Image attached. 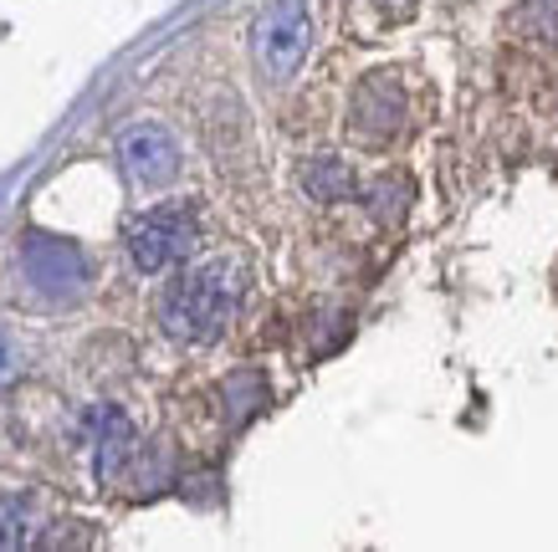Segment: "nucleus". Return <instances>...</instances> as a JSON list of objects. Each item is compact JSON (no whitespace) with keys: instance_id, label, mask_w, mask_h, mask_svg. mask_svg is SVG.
<instances>
[{"instance_id":"f257e3e1","label":"nucleus","mask_w":558,"mask_h":552,"mask_svg":"<svg viewBox=\"0 0 558 552\" xmlns=\"http://www.w3.org/2000/svg\"><path fill=\"white\" fill-rule=\"evenodd\" d=\"M236 302L241 282L226 261L190 271L165 302V333L180 338V343H216L226 333V322L236 318Z\"/></svg>"},{"instance_id":"f03ea898","label":"nucleus","mask_w":558,"mask_h":552,"mask_svg":"<svg viewBox=\"0 0 558 552\" xmlns=\"http://www.w3.org/2000/svg\"><path fill=\"white\" fill-rule=\"evenodd\" d=\"M195 241H201L195 205H159L129 225V256L138 271H165L174 261H185L195 252Z\"/></svg>"},{"instance_id":"7ed1b4c3","label":"nucleus","mask_w":558,"mask_h":552,"mask_svg":"<svg viewBox=\"0 0 558 552\" xmlns=\"http://www.w3.org/2000/svg\"><path fill=\"white\" fill-rule=\"evenodd\" d=\"M307 5L303 0H271L262 21H256V62L267 68V77H292L298 62L307 57Z\"/></svg>"},{"instance_id":"20e7f679","label":"nucleus","mask_w":558,"mask_h":552,"mask_svg":"<svg viewBox=\"0 0 558 552\" xmlns=\"http://www.w3.org/2000/svg\"><path fill=\"white\" fill-rule=\"evenodd\" d=\"M26 277H32L47 297H72L77 286L87 282V261L72 241H57V235H32L26 241Z\"/></svg>"},{"instance_id":"39448f33","label":"nucleus","mask_w":558,"mask_h":552,"mask_svg":"<svg viewBox=\"0 0 558 552\" xmlns=\"http://www.w3.org/2000/svg\"><path fill=\"white\" fill-rule=\"evenodd\" d=\"M354 134L364 138V144H385V138L400 134V118H405V93H400V83L389 77V72H374V77H364L354 93Z\"/></svg>"},{"instance_id":"423d86ee","label":"nucleus","mask_w":558,"mask_h":552,"mask_svg":"<svg viewBox=\"0 0 558 552\" xmlns=\"http://www.w3.org/2000/svg\"><path fill=\"white\" fill-rule=\"evenodd\" d=\"M119 159L138 184H165V180H174V169H180V149H174V138L165 134L159 123H134V128L119 138Z\"/></svg>"},{"instance_id":"0eeeda50","label":"nucleus","mask_w":558,"mask_h":552,"mask_svg":"<svg viewBox=\"0 0 558 552\" xmlns=\"http://www.w3.org/2000/svg\"><path fill=\"white\" fill-rule=\"evenodd\" d=\"M87 430H93V466H98V481H119L123 466L134 461V425H129V415L123 409H113V404H98L93 415H87Z\"/></svg>"},{"instance_id":"6e6552de","label":"nucleus","mask_w":558,"mask_h":552,"mask_svg":"<svg viewBox=\"0 0 558 552\" xmlns=\"http://www.w3.org/2000/svg\"><path fill=\"white\" fill-rule=\"evenodd\" d=\"M303 184L313 200H349L354 195V169L343 164V159H313L303 169Z\"/></svg>"},{"instance_id":"1a4fd4ad","label":"nucleus","mask_w":558,"mask_h":552,"mask_svg":"<svg viewBox=\"0 0 558 552\" xmlns=\"http://www.w3.org/2000/svg\"><path fill=\"white\" fill-rule=\"evenodd\" d=\"M21 542H32V502H0V548H21Z\"/></svg>"},{"instance_id":"9d476101","label":"nucleus","mask_w":558,"mask_h":552,"mask_svg":"<svg viewBox=\"0 0 558 552\" xmlns=\"http://www.w3.org/2000/svg\"><path fill=\"white\" fill-rule=\"evenodd\" d=\"M16 379V348H11V338L0 333V389Z\"/></svg>"}]
</instances>
